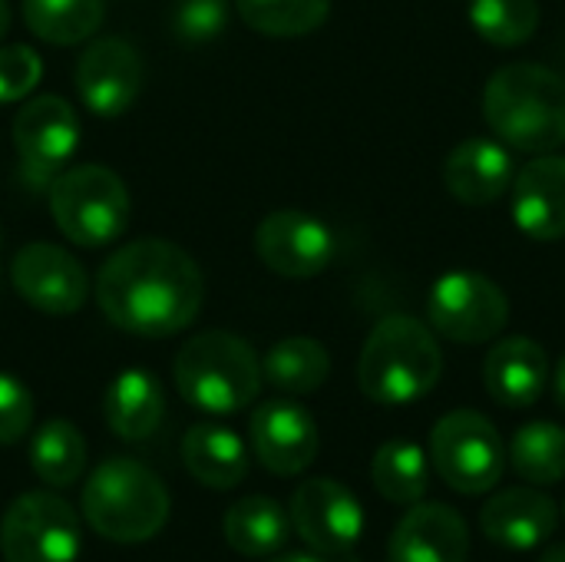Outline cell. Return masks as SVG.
Listing matches in <instances>:
<instances>
[{
    "label": "cell",
    "instance_id": "obj_33",
    "mask_svg": "<svg viewBox=\"0 0 565 562\" xmlns=\"http://www.w3.org/2000/svg\"><path fill=\"white\" fill-rule=\"evenodd\" d=\"M33 424V394L23 381L0 371V444L10 447L26 437Z\"/></svg>",
    "mask_w": 565,
    "mask_h": 562
},
{
    "label": "cell",
    "instance_id": "obj_23",
    "mask_svg": "<svg viewBox=\"0 0 565 562\" xmlns=\"http://www.w3.org/2000/svg\"><path fill=\"white\" fill-rule=\"evenodd\" d=\"M225 540L238 556H275L291 537V517L271 497H242L225 513Z\"/></svg>",
    "mask_w": 565,
    "mask_h": 562
},
{
    "label": "cell",
    "instance_id": "obj_26",
    "mask_svg": "<svg viewBox=\"0 0 565 562\" xmlns=\"http://www.w3.org/2000/svg\"><path fill=\"white\" fill-rule=\"evenodd\" d=\"M106 17L103 0H23V20L33 36L53 46H76L89 40Z\"/></svg>",
    "mask_w": 565,
    "mask_h": 562
},
{
    "label": "cell",
    "instance_id": "obj_3",
    "mask_svg": "<svg viewBox=\"0 0 565 562\" xmlns=\"http://www.w3.org/2000/svg\"><path fill=\"white\" fill-rule=\"evenodd\" d=\"M444 374V354L434 331L411 315H387L361 348L358 384L374 404H414L427 397Z\"/></svg>",
    "mask_w": 565,
    "mask_h": 562
},
{
    "label": "cell",
    "instance_id": "obj_7",
    "mask_svg": "<svg viewBox=\"0 0 565 562\" xmlns=\"http://www.w3.org/2000/svg\"><path fill=\"white\" fill-rule=\"evenodd\" d=\"M430 464L450 490L480 497L503 480L507 444L480 411H450L430 431Z\"/></svg>",
    "mask_w": 565,
    "mask_h": 562
},
{
    "label": "cell",
    "instance_id": "obj_20",
    "mask_svg": "<svg viewBox=\"0 0 565 562\" xmlns=\"http://www.w3.org/2000/svg\"><path fill=\"white\" fill-rule=\"evenodd\" d=\"M550 381L546 348L533 338H503L483 361V384L500 407H533Z\"/></svg>",
    "mask_w": 565,
    "mask_h": 562
},
{
    "label": "cell",
    "instance_id": "obj_19",
    "mask_svg": "<svg viewBox=\"0 0 565 562\" xmlns=\"http://www.w3.org/2000/svg\"><path fill=\"white\" fill-rule=\"evenodd\" d=\"M513 156L497 139H463L444 162V185L463 205H490L513 185Z\"/></svg>",
    "mask_w": 565,
    "mask_h": 562
},
{
    "label": "cell",
    "instance_id": "obj_1",
    "mask_svg": "<svg viewBox=\"0 0 565 562\" xmlns=\"http://www.w3.org/2000/svg\"><path fill=\"white\" fill-rule=\"evenodd\" d=\"M202 301V268L166 238H136L116 248L96 275V305L126 335L172 338L199 318Z\"/></svg>",
    "mask_w": 565,
    "mask_h": 562
},
{
    "label": "cell",
    "instance_id": "obj_34",
    "mask_svg": "<svg viewBox=\"0 0 565 562\" xmlns=\"http://www.w3.org/2000/svg\"><path fill=\"white\" fill-rule=\"evenodd\" d=\"M553 394H556V404L565 411V354L556 364V374H553Z\"/></svg>",
    "mask_w": 565,
    "mask_h": 562
},
{
    "label": "cell",
    "instance_id": "obj_30",
    "mask_svg": "<svg viewBox=\"0 0 565 562\" xmlns=\"http://www.w3.org/2000/svg\"><path fill=\"white\" fill-rule=\"evenodd\" d=\"M470 26L493 46H523L540 30V0H470Z\"/></svg>",
    "mask_w": 565,
    "mask_h": 562
},
{
    "label": "cell",
    "instance_id": "obj_31",
    "mask_svg": "<svg viewBox=\"0 0 565 562\" xmlns=\"http://www.w3.org/2000/svg\"><path fill=\"white\" fill-rule=\"evenodd\" d=\"M228 26V0H175L172 33L185 43H209Z\"/></svg>",
    "mask_w": 565,
    "mask_h": 562
},
{
    "label": "cell",
    "instance_id": "obj_10",
    "mask_svg": "<svg viewBox=\"0 0 565 562\" xmlns=\"http://www.w3.org/2000/svg\"><path fill=\"white\" fill-rule=\"evenodd\" d=\"M291 530L321 556L351 553L364 533L361 500L338 480H305L291 497Z\"/></svg>",
    "mask_w": 565,
    "mask_h": 562
},
{
    "label": "cell",
    "instance_id": "obj_32",
    "mask_svg": "<svg viewBox=\"0 0 565 562\" xmlns=\"http://www.w3.org/2000/svg\"><path fill=\"white\" fill-rule=\"evenodd\" d=\"M43 76V60L36 50L13 43L0 46V103H17L23 99Z\"/></svg>",
    "mask_w": 565,
    "mask_h": 562
},
{
    "label": "cell",
    "instance_id": "obj_11",
    "mask_svg": "<svg viewBox=\"0 0 565 562\" xmlns=\"http://www.w3.org/2000/svg\"><path fill=\"white\" fill-rule=\"evenodd\" d=\"M13 146L33 182H53L79 149V116L63 96H36L13 119Z\"/></svg>",
    "mask_w": 565,
    "mask_h": 562
},
{
    "label": "cell",
    "instance_id": "obj_14",
    "mask_svg": "<svg viewBox=\"0 0 565 562\" xmlns=\"http://www.w3.org/2000/svg\"><path fill=\"white\" fill-rule=\"evenodd\" d=\"M13 291L43 315H73L89 295L83 265L53 242H30L10 265Z\"/></svg>",
    "mask_w": 565,
    "mask_h": 562
},
{
    "label": "cell",
    "instance_id": "obj_17",
    "mask_svg": "<svg viewBox=\"0 0 565 562\" xmlns=\"http://www.w3.org/2000/svg\"><path fill=\"white\" fill-rule=\"evenodd\" d=\"M467 556L470 527L447 503H414L387 547L391 562H467Z\"/></svg>",
    "mask_w": 565,
    "mask_h": 562
},
{
    "label": "cell",
    "instance_id": "obj_37",
    "mask_svg": "<svg viewBox=\"0 0 565 562\" xmlns=\"http://www.w3.org/2000/svg\"><path fill=\"white\" fill-rule=\"evenodd\" d=\"M7 30H10V7H7V0H0V40Z\"/></svg>",
    "mask_w": 565,
    "mask_h": 562
},
{
    "label": "cell",
    "instance_id": "obj_22",
    "mask_svg": "<svg viewBox=\"0 0 565 562\" xmlns=\"http://www.w3.org/2000/svg\"><path fill=\"white\" fill-rule=\"evenodd\" d=\"M185 470L212 490H232L248 477V450L242 437L222 424H195L182 441Z\"/></svg>",
    "mask_w": 565,
    "mask_h": 562
},
{
    "label": "cell",
    "instance_id": "obj_21",
    "mask_svg": "<svg viewBox=\"0 0 565 562\" xmlns=\"http://www.w3.org/2000/svg\"><path fill=\"white\" fill-rule=\"evenodd\" d=\"M166 414V394L156 374L142 368H129L116 374L103 394L106 427L119 441H146L159 431Z\"/></svg>",
    "mask_w": 565,
    "mask_h": 562
},
{
    "label": "cell",
    "instance_id": "obj_36",
    "mask_svg": "<svg viewBox=\"0 0 565 562\" xmlns=\"http://www.w3.org/2000/svg\"><path fill=\"white\" fill-rule=\"evenodd\" d=\"M540 562H565V547H550V550L540 556Z\"/></svg>",
    "mask_w": 565,
    "mask_h": 562
},
{
    "label": "cell",
    "instance_id": "obj_5",
    "mask_svg": "<svg viewBox=\"0 0 565 562\" xmlns=\"http://www.w3.org/2000/svg\"><path fill=\"white\" fill-rule=\"evenodd\" d=\"M179 394L205 414L245 411L262 391V361L252 344L232 331H202L175 354Z\"/></svg>",
    "mask_w": 565,
    "mask_h": 562
},
{
    "label": "cell",
    "instance_id": "obj_29",
    "mask_svg": "<svg viewBox=\"0 0 565 562\" xmlns=\"http://www.w3.org/2000/svg\"><path fill=\"white\" fill-rule=\"evenodd\" d=\"M235 7L255 33L281 40L315 33L331 13V0H235Z\"/></svg>",
    "mask_w": 565,
    "mask_h": 562
},
{
    "label": "cell",
    "instance_id": "obj_24",
    "mask_svg": "<svg viewBox=\"0 0 565 562\" xmlns=\"http://www.w3.org/2000/svg\"><path fill=\"white\" fill-rule=\"evenodd\" d=\"M262 374L271 388L291 397L315 394L331 374V354L315 338H285L268 348L262 361Z\"/></svg>",
    "mask_w": 565,
    "mask_h": 562
},
{
    "label": "cell",
    "instance_id": "obj_16",
    "mask_svg": "<svg viewBox=\"0 0 565 562\" xmlns=\"http://www.w3.org/2000/svg\"><path fill=\"white\" fill-rule=\"evenodd\" d=\"M559 527V507L550 494L533 487H510L493 494L480 510V530L490 543L530 553L543 547Z\"/></svg>",
    "mask_w": 565,
    "mask_h": 562
},
{
    "label": "cell",
    "instance_id": "obj_8",
    "mask_svg": "<svg viewBox=\"0 0 565 562\" xmlns=\"http://www.w3.org/2000/svg\"><path fill=\"white\" fill-rule=\"evenodd\" d=\"M427 318L437 335L457 344H487L503 335L510 321L507 291L470 268L447 272L434 282L427 298Z\"/></svg>",
    "mask_w": 565,
    "mask_h": 562
},
{
    "label": "cell",
    "instance_id": "obj_15",
    "mask_svg": "<svg viewBox=\"0 0 565 562\" xmlns=\"http://www.w3.org/2000/svg\"><path fill=\"white\" fill-rule=\"evenodd\" d=\"M252 450L262 467L275 477H298L305 474L321 447L315 417L295 401H265L255 407L252 424Z\"/></svg>",
    "mask_w": 565,
    "mask_h": 562
},
{
    "label": "cell",
    "instance_id": "obj_4",
    "mask_svg": "<svg viewBox=\"0 0 565 562\" xmlns=\"http://www.w3.org/2000/svg\"><path fill=\"white\" fill-rule=\"evenodd\" d=\"M172 500L159 474L129 457L103 460L83 487V517L109 543H146L169 520Z\"/></svg>",
    "mask_w": 565,
    "mask_h": 562
},
{
    "label": "cell",
    "instance_id": "obj_25",
    "mask_svg": "<svg viewBox=\"0 0 565 562\" xmlns=\"http://www.w3.org/2000/svg\"><path fill=\"white\" fill-rule=\"evenodd\" d=\"M371 480L384 500L397 507H414L430 487V460L411 441H387L371 460Z\"/></svg>",
    "mask_w": 565,
    "mask_h": 562
},
{
    "label": "cell",
    "instance_id": "obj_35",
    "mask_svg": "<svg viewBox=\"0 0 565 562\" xmlns=\"http://www.w3.org/2000/svg\"><path fill=\"white\" fill-rule=\"evenodd\" d=\"M271 562H324L318 560V556H311V553H285V556H278V560Z\"/></svg>",
    "mask_w": 565,
    "mask_h": 562
},
{
    "label": "cell",
    "instance_id": "obj_13",
    "mask_svg": "<svg viewBox=\"0 0 565 562\" xmlns=\"http://www.w3.org/2000/svg\"><path fill=\"white\" fill-rule=\"evenodd\" d=\"M142 56L122 36H99L76 60V93L83 106L103 119H116L132 109L142 93Z\"/></svg>",
    "mask_w": 565,
    "mask_h": 562
},
{
    "label": "cell",
    "instance_id": "obj_2",
    "mask_svg": "<svg viewBox=\"0 0 565 562\" xmlns=\"http://www.w3.org/2000/svg\"><path fill=\"white\" fill-rule=\"evenodd\" d=\"M490 129L520 152H556L565 146V79L543 63H507L483 89Z\"/></svg>",
    "mask_w": 565,
    "mask_h": 562
},
{
    "label": "cell",
    "instance_id": "obj_6",
    "mask_svg": "<svg viewBox=\"0 0 565 562\" xmlns=\"http://www.w3.org/2000/svg\"><path fill=\"white\" fill-rule=\"evenodd\" d=\"M50 212L70 242L103 248L126 232L132 202L126 182L113 169L73 166L50 182Z\"/></svg>",
    "mask_w": 565,
    "mask_h": 562
},
{
    "label": "cell",
    "instance_id": "obj_18",
    "mask_svg": "<svg viewBox=\"0 0 565 562\" xmlns=\"http://www.w3.org/2000/svg\"><path fill=\"white\" fill-rule=\"evenodd\" d=\"M513 222L533 242L565 235V159L543 152L513 176Z\"/></svg>",
    "mask_w": 565,
    "mask_h": 562
},
{
    "label": "cell",
    "instance_id": "obj_28",
    "mask_svg": "<svg viewBox=\"0 0 565 562\" xmlns=\"http://www.w3.org/2000/svg\"><path fill=\"white\" fill-rule=\"evenodd\" d=\"M30 467L50 487H73L86 470V441L70 421H46L30 441Z\"/></svg>",
    "mask_w": 565,
    "mask_h": 562
},
{
    "label": "cell",
    "instance_id": "obj_12",
    "mask_svg": "<svg viewBox=\"0 0 565 562\" xmlns=\"http://www.w3.org/2000/svg\"><path fill=\"white\" fill-rule=\"evenodd\" d=\"M334 232L311 212L278 209L255 229V252L281 278H315L334 262Z\"/></svg>",
    "mask_w": 565,
    "mask_h": 562
},
{
    "label": "cell",
    "instance_id": "obj_9",
    "mask_svg": "<svg viewBox=\"0 0 565 562\" xmlns=\"http://www.w3.org/2000/svg\"><path fill=\"white\" fill-rule=\"evenodd\" d=\"M79 547L76 510L56 494H23L0 520L3 562H76Z\"/></svg>",
    "mask_w": 565,
    "mask_h": 562
},
{
    "label": "cell",
    "instance_id": "obj_27",
    "mask_svg": "<svg viewBox=\"0 0 565 562\" xmlns=\"http://www.w3.org/2000/svg\"><path fill=\"white\" fill-rule=\"evenodd\" d=\"M507 460L523 480L536 487L559 484L565 480V431L553 421L523 424L510 441Z\"/></svg>",
    "mask_w": 565,
    "mask_h": 562
}]
</instances>
